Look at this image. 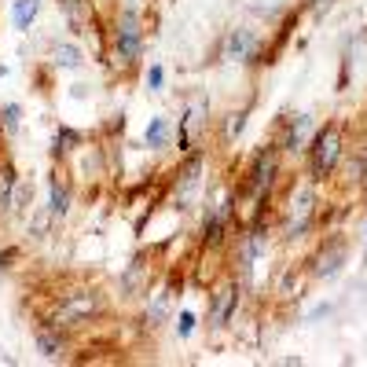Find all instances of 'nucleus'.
<instances>
[{
  "label": "nucleus",
  "mask_w": 367,
  "mask_h": 367,
  "mask_svg": "<svg viewBox=\"0 0 367 367\" xmlns=\"http://www.w3.org/2000/svg\"><path fill=\"white\" fill-rule=\"evenodd\" d=\"M341 150H345L341 125H323L312 136V143H309V172H312V180H331V172L341 162Z\"/></svg>",
  "instance_id": "f257e3e1"
},
{
  "label": "nucleus",
  "mask_w": 367,
  "mask_h": 367,
  "mask_svg": "<svg viewBox=\"0 0 367 367\" xmlns=\"http://www.w3.org/2000/svg\"><path fill=\"white\" fill-rule=\"evenodd\" d=\"M143 55V23L136 8H125L114 26V59L121 67H136Z\"/></svg>",
  "instance_id": "f03ea898"
},
{
  "label": "nucleus",
  "mask_w": 367,
  "mask_h": 367,
  "mask_svg": "<svg viewBox=\"0 0 367 367\" xmlns=\"http://www.w3.org/2000/svg\"><path fill=\"white\" fill-rule=\"evenodd\" d=\"M279 150H283L279 143H265L253 155L250 169H246V187L253 191L257 199H268V191H272L275 177H279Z\"/></svg>",
  "instance_id": "7ed1b4c3"
},
{
  "label": "nucleus",
  "mask_w": 367,
  "mask_h": 367,
  "mask_svg": "<svg viewBox=\"0 0 367 367\" xmlns=\"http://www.w3.org/2000/svg\"><path fill=\"white\" fill-rule=\"evenodd\" d=\"M206 128H209V103L206 96H195L187 106H184V118H180V155H191L195 150V140L206 136Z\"/></svg>",
  "instance_id": "20e7f679"
},
{
  "label": "nucleus",
  "mask_w": 367,
  "mask_h": 367,
  "mask_svg": "<svg viewBox=\"0 0 367 367\" xmlns=\"http://www.w3.org/2000/svg\"><path fill=\"white\" fill-rule=\"evenodd\" d=\"M99 312V290H77L67 294L59 301V309L52 316V327H62V323H84Z\"/></svg>",
  "instance_id": "39448f33"
},
{
  "label": "nucleus",
  "mask_w": 367,
  "mask_h": 367,
  "mask_svg": "<svg viewBox=\"0 0 367 367\" xmlns=\"http://www.w3.org/2000/svg\"><path fill=\"white\" fill-rule=\"evenodd\" d=\"M239 305V287L235 283H221L209 297V331H224L231 323V312Z\"/></svg>",
  "instance_id": "423d86ee"
},
{
  "label": "nucleus",
  "mask_w": 367,
  "mask_h": 367,
  "mask_svg": "<svg viewBox=\"0 0 367 367\" xmlns=\"http://www.w3.org/2000/svg\"><path fill=\"white\" fill-rule=\"evenodd\" d=\"M261 55V37H257L250 26H235L228 45H224V59L228 62H250Z\"/></svg>",
  "instance_id": "0eeeda50"
},
{
  "label": "nucleus",
  "mask_w": 367,
  "mask_h": 367,
  "mask_svg": "<svg viewBox=\"0 0 367 367\" xmlns=\"http://www.w3.org/2000/svg\"><path fill=\"white\" fill-rule=\"evenodd\" d=\"M202 184V155L199 150H191L184 158L180 172H177V184H172V195H177V206H184L191 195H195V187Z\"/></svg>",
  "instance_id": "6e6552de"
},
{
  "label": "nucleus",
  "mask_w": 367,
  "mask_h": 367,
  "mask_svg": "<svg viewBox=\"0 0 367 367\" xmlns=\"http://www.w3.org/2000/svg\"><path fill=\"white\" fill-rule=\"evenodd\" d=\"M312 213H316V199L312 191H297V199L290 202V224H287V239H297V235H305L309 224H312Z\"/></svg>",
  "instance_id": "1a4fd4ad"
},
{
  "label": "nucleus",
  "mask_w": 367,
  "mask_h": 367,
  "mask_svg": "<svg viewBox=\"0 0 367 367\" xmlns=\"http://www.w3.org/2000/svg\"><path fill=\"white\" fill-rule=\"evenodd\" d=\"M345 253H349V246H345L341 239L323 243V250L312 257V275H319V279L338 275V268H341V261H345Z\"/></svg>",
  "instance_id": "9d476101"
},
{
  "label": "nucleus",
  "mask_w": 367,
  "mask_h": 367,
  "mask_svg": "<svg viewBox=\"0 0 367 367\" xmlns=\"http://www.w3.org/2000/svg\"><path fill=\"white\" fill-rule=\"evenodd\" d=\"M309 128H312L309 114H290V118L283 121L279 147H283V150H301V147H305V140H309Z\"/></svg>",
  "instance_id": "9b49d317"
},
{
  "label": "nucleus",
  "mask_w": 367,
  "mask_h": 367,
  "mask_svg": "<svg viewBox=\"0 0 367 367\" xmlns=\"http://www.w3.org/2000/svg\"><path fill=\"white\" fill-rule=\"evenodd\" d=\"M228 217H231V199H221V202H217V209H213V213H209V221H206L202 246H221V243H224Z\"/></svg>",
  "instance_id": "f8f14e48"
},
{
  "label": "nucleus",
  "mask_w": 367,
  "mask_h": 367,
  "mask_svg": "<svg viewBox=\"0 0 367 367\" xmlns=\"http://www.w3.org/2000/svg\"><path fill=\"white\" fill-rule=\"evenodd\" d=\"M59 11L70 18L74 30H89L92 23V0H59Z\"/></svg>",
  "instance_id": "ddd939ff"
},
{
  "label": "nucleus",
  "mask_w": 367,
  "mask_h": 367,
  "mask_svg": "<svg viewBox=\"0 0 367 367\" xmlns=\"http://www.w3.org/2000/svg\"><path fill=\"white\" fill-rule=\"evenodd\" d=\"M48 195H52V213L55 217H67V209H70V184L62 180V172H52L48 177Z\"/></svg>",
  "instance_id": "4468645a"
},
{
  "label": "nucleus",
  "mask_w": 367,
  "mask_h": 367,
  "mask_svg": "<svg viewBox=\"0 0 367 367\" xmlns=\"http://www.w3.org/2000/svg\"><path fill=\"white\" fill-rule=\"evenodd\" d=\"M37 11H40V0H11V26L15 30H30Z\"/></svg>",
  "instance_id": "2eb2a0df"
},
{
  "label": "nucleus",
  "mask_w": 367,
  "mask_h": 367,
  "mask_svg": "<svg viewBox=\"0 0 367 367\" xmlns=\"http://www.w3.org/2000/svg\"><path fill=\"white\" fill-rule=\"evenodd\" d=\"M143 147H150V150L169 147V121L165 118H150L147 133H143Z\"/></svg>",
  "instance_id": "dca6fc26"
},
{
  "label": "nucleus",
  "mask_w": 367,
  "mask_h": 367,
  "mask_svg": "<svg viewBox=\"0 0 367 367\" xmlns=\"http://www.w3.org/2000/svg\"><path fill=\"white\" fill-rule=\"evenodd\" d=\"M77 143H81L77 128H59L55 140H52V155H55V158H67L70 150H77Z\"/></svg>",
  "instance_id": "f3484780"
},
{
  "label": "nucleus",
  "mask_w": 367,
  "mask_h": 367,
  "mask_svg": "<svg viewBox=\"0 0 367 367\" xmlns=\"http://www.w3.org/2000/svg\"><path fill=\"white\" fill-rule=\"evenodd\" d=\"M18 125H23V106L4 103V106H0V128H4V136H15Z\"/></svg>",
  "instance_id": "a211bd4d"
},
{
  "label": "nucleus",
  "mask_w": 367,
  "mask_h": 367,
  "mask_svg": "<svg viewBox=\"0 0 367 367\" xmlns=\"http://www.w3.org/2000/svg\"><path fill=\"white\" fill-rule=\"evenodd\" d=\"M143 279H147V265H143V257H136V261L128 265L125 279H121V290H125V294H136V290L143 287Z\"/></svg>",
  "instance_id": "6ab92c4d"
},
{
  "label": "nucleus",
  "mask_w": 367,
  "mask_h": 367,
  "mask_svg": "<svg viewBox=\"0 0 367 367\" xmlns=\"http://www.w3.org/2000/svg\"><path fill=\"white\" fill-rule=\"evenodd\" d=\"M52 59H55V67H67V70L81 67V52H77L74 45H55V48H52Z\"/></svg>",
  "instance_id": "aec40b11"
},
{
  "label": "nucleus",
  "mask_w": 367,
  "mask_h": 367,
  "mask_svg": "<svg viewBox=\"0 0 367 367\" xmlns=\"http://www.w3.org/2000/svg\"><path fill=\"white\" fill-rule=\"evenodd\" d=\"M11 191H15V169L8 162V165H0V209L11 206Z\"/></svg>",
  "instance_id": "412c9836"
},
{
  "label": "nucleus",
  "mask_w": 367,
  "mask_h": 367,
  "mask_svg": "<svg viewBox=\"0 0 367 367\" xmlns=\"http://www.w3.org/2000/svg\"><path fill=\"white\" fill-rule=\"evenodd\" d=\"M37 353H45V356H59V338L55 334H37Z\"/></svg>",
  "instance_id": "4be33fe9"
},
{
  "label": "nucleus",
  "mask_w": 367,
  "mask_h": 367,
  "mask_svg": "<svg viewBox=\"0 0 367 367\" xmlns=\"http://www.w3.org/2000/svg\"><path fill=\"white\" fill-rule=\"evenodd\" d=\"M177 334H180V338H191V334H195V316H191V312H180V319H177Z\"/></svg>",
  "instance_id": "5701e85b"
},
{
  "label": "nucleus",
  "mask_w": 367,
  "mask_h": 367,
  "mask_svg": "<svg viewBox=\"0 0 367 367\" xmlns=\"http://www.w3.org/2000/svg\"><path fill=\"white\" fill-rule=\"evenodd\" d=\"M162 81H165V70L155 62V67L147 70V89H150V92H158V89H162Z\"/></svg>",
  "instance_id": "b1692460"
},
{
  "label": "nucleus",
  "mask_w": 367,
  "mask_h": 367,
  "mask_svg": "<svg viewBox=\"0 0 367 367\" xmlns=\"http://www.w3.org/2000/svg\"><path fill=\"white\" fill-rule=\"evenodd\" d=\"M15 261V250H0V268H8Z\"/></svg>",
  "instance_id": "393cba45"
}]
</instances>
